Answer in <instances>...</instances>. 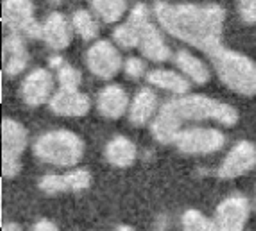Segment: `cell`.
<instances>
[{
  "label": "cell",
  "instance_id": "8992f818",
  "mask_svg": "<svg viewBox=\"0 0 256 231\" xmlns=\"http://www.w3.org/2000/svg\"><path fill=\"white\" fill-rule=\"evenodd\" d=\"M4 24L11 32L24 38H42V26L36 22L34 4L30 0H4Z\"/></svg>",
  "mask_w": 256,
  "mask_h": 231
},
{
  "label": "cell",
  "instance_id": "9c48e42d",
  "mask_svg": "<svg viewBox=\"0 0 256 231\" xmlns=\"http://www.w3.org/2000/svg\"><path fill=\"white\" fill-rule=\"evenodd\" d=\"M249 212H251V206H249L248 197L235 194L224 199L218 204L217 215H215L217 231H244L248 224Z\"/></svg>",
  "mask_w": 256,
  "mask_h": 231
},
{
  "label": "cell",
  "instance_id": "5bb4252c",
  "mask_svg": "<svg viewBox=\"0 0 256 231\" xmlns=\"http://www.w3.org/2000/svg\"><path fill=\"white\" fill-rule=\"evenodd\" d=\"M48 106H50V112L58 116H84L90 112L92 102L88 95L81 94L79 90L61 88L58 94L52 95Z\"/></svg>",
  "mask_w": 256,
  "mask_h": 231
},
{
  "label": "cell",
  "instance_id": "7402d4cb",
  "mask_svg": "<svg viewBox=\"0 0 256 231\" xmlns=\"http://www.w3.org/2000/svg\"><path fill=\"white\" fill-rule=\"evenodd\" d=\"M176 64L178 68L183 72V76H186L188 79L196 84H204L210 81V70L204 63L197 56H194L192 52L188 50H180L176 54Z\"/></svg>",
  "mask_w": 256,
  "mask_h": 231
},
{
  "label": "cell",
  "instance_id": "52a82bcc",
  "mask_svg": "<svg viewBox=\"0 0 256 231\" xmlns=\"http://www.w3.org/2000/svg\"><path fill=\"white\" fill-rule=\"evenodd\" d=\"M2 142H4V178L11 180L20 172V156L27 147V131L16 120L6 118L2 122Z\"/></svg>",
  "mask_w": 256,
  "mask_h": 231
},
{
  "label": "cell",
  "instance_id": "6da1fadb",
  "mask_svg": "<svg viewBox=\"0 0 256 231\" xmlns=\"http://www.w3.org/2000/svg\"><path fill=\"white\" fill-rule=\"evenodd\" d=\"M152 11L160 27L180 42L210 56L222 47L226 11L220 6L156 2Z\"/></svg>",
  "mask_w": 256,
  "mask_h": 231
},
{
  "label": "cell",
  "instance_id": "4dcf8cb0",
  "mask_svg": "<svg viewBox=\"0 0 256 231\" xmlns=\"http://www.w3.org/2000/svg\"><path fill=\"white\" fill-rule=\"evenodd\" d=\"M116 231H134L132 228H129V226H118L116 228Z\"/></svg>",
  "mask_w": 256,
  "mask_h": 231
},
{
  "label": "cell",
  "instance_id": "f546056e",
  "mask_svg": "<svg viewBox=\"0 0 256 231\" xmlns=\"http://www.w3.org/2000/svg\"><path fill=\"white\" fill-rule=\"evenodd\" d=\"M4 231H22V228L18 226V224L11 222V224H6V226H4Z\"/></svg>",
  "mask_w": 256,
  "mask_h": 231
},
{
  "label": "cell",
  "instance_id": "603a6c76",
  "mask_svg": "<svg viewBox=\"0 0 256 231\" xmlns=\"http://www.w3.org/2000/svg\"><path fill=\"white\" fill-rule=\"evenodd\" d=\"M48 64H50V68H54L58 72V81H60L61 88H64V90H79V86H81L82 81V76L79 70L74 68L72 64L66 63L60 56L50 58Z\"/></svg>",
  "mask_w": 256,
  "mask_h": 231
},
{
  "label": "cell",
  "instance_id": "cb8c5ba5",
  "mask_svg": "<svg viewBox=\"0 0 256 231\" xmlns=\"http://www.w3.org/2000/svg\"><path fill=\"white\" fill-rule=\"evenodd\" d=\"M92 8L104 24H116L128 11L126 0H92Z\"/></svg>",
  "mask_w": 256,
  "mask_h": 231
},
{
  "label": "cell",
  "instance_id": "ffe728a7",
  "mask_svg": "<svg viewBox=\"0 0 256 231\" xmlns=\"http://www.w3.org/2000/svg\"><path fill=\"white\" fill-rule=\"evenodd\" d=\"M147 81H149V84L156 86L160 90L170 92L174 95H186L188 90H190V79L186 76L174 72V70H150L147 74Z\"/></svg>",
  "mask_w": 256,
  "mask_h": 231
},
{
  "label": "cell",
  "instance_id": "7a4b0ae2",
  "mask_svg": "<svg viewBox=\"0 0 256 231\" xmlns=\"http://www.w3.org/2000/svg\"><path fill=\"white\" fill-rule=\"evenodd\" d=\"M188 120L194 122H208L214 120L217 124L231 128L238 122V112L226 102L215 100L206 95H180L158 112L154 116L150 131L160 144H174L181 133L183 124Z\"/></svg>",
  "mask_w": 256,
  "mask_h": 231
},
{
  "label": "cell",
  "instance_id": "30bf717a",
  "mask_svg": "<svg viewBox=\"0 0 256 231\" xmlns=\"http://www.w3.org/2000/svg\"><path fill=\"white\" fill-rule=\"evenodd\" d=\"M256 167V147L251 142L242 140L228 152L218 168V176L222 180H235L240 176L248 174Z\"/></svg>",
  "mask_w": 256,
  "mask_h": 231
},
{
  "label": "cell",
  "instance_id": "3957f363",
  "mask_svg": "<svg viewBox=\"0 0 256 231\" xmlns=\"http://www.w3.org/2000/svg\"><path fill=\"white\" fill-rule=\"evenodd\" d=\"M212 63L218 79L231 92L244 97L256 95V63L251 58L220 47L212 54Z\"/></svg>",
  "mask_w": 256,
  "mask_h": 231
},
{
  "label": "cell",
  "instance_id": "83f0119b",
  "mask_svg": "<svg viewBox=\"0 0 256 231\" xmlns=\"http://www.w3.org/2000/svg\"><path fill=\"white\" fill-rule=\"evenodd\" d=\"M238 4L242 20L249 26L256 24V0H238Z\"/></svg>",
  "mask_w": 256,
  "mask_h": 231
},
{
  "label": "cell",
  "instance_id": "4316f807",
  "mask_svg": "<svg viewBox=\"0 0 256 231\" xmlns=\"http://www.w3.org/2000/svg\"><path fill=\"white\" fill-rule=\"evenodd\" d=\"M124 72L129 79H142V77L147 74V66H146V61L142 60V58H128L124 61Z\"/></svg>",
  "mask_w": 256,
  "mask_h": 231
},
{
  "label": "cell",
  "instance_id": "d6986e66",
  "mask_svg": "<svg viewBox=\"0 0 256 231\" xmlns=\"http://www.w3.org/2000/svg\"><path fill=\"white\" fill-rule=\"evenodd\" d=\"M158 110V97L150 88H142L134 98H132L131 106H129V122L136 128L147 126L154 116Z\"/></svg>",
  "mask_w": 256,
  "mask_h": 231
},
{
  "label": "cell",
  "instance_id": "2e32d148",
  "mask_svg": "<svg viewBox=\"0 0 256 231\" xmlns=\"http://www.w3.org/2000/svg\"><path fill=\"white\" fill-rule=\"evenodd\" d=\"M138 48H140V52L147 60L154 61V63H163V61L170 60V48L166 47L162 32L150 22V18L142 26Z\"/></svg>",
  "mask_w": 256,
  "mask_h": 231
},
{
  "label": "cell",
  "instance_id": "ba28073f",
  "mask_svg": "<svg viewBox=\"0 0 256 231\" xmlns=\"http://www.w3.org/2000/svg\"><path fill=\"white\" fill-rule=\"evenodd\" d=\"M86 64L90 72L98 79H113L116 74L122 70L124 63H122V56H120L118 48L108 40H100V42L94 43L88 52H86Z\"/></svg>",
  "mask_w": 256,
  "mask_h": 231
},
{
  "label": "cell",
  "instance_id": "8fae6325",
  "mask_svg": "<svg viewBox=\"0 0 256 231\" xmlns=\"http://www.w3.org/2000/svg\"><path fill=\"white\" fill-rule=\"evenodd\" d=\"M52 90H54L52 74L45 68H36L24 79L20 94L27 106L38 108L50 100Z\"/></svg>",
  "mask_w": 256,
  "mask_h": 231
},
{
  "label": "cell",
  "instance_id": "484cf974",
  "mask_svg": "<svg viewBox=\"0 0 256 231\" xmlns=\"http://www.w3.org/2000/svg\"><path fill=\"white\" fill-rule=\"evenodd\" d=\"M181 222H183V231H217V224L197 210L184 212Z\"/></svg>",
  "mask_w": 256,
  "mask_h": 231
},
{
  "label": "cell",
  "instance_id": "d4e9b609",
  "mask_svg": "<svg viewBox=\"0 0 256 231\" xmlns=\"http://www.w3.org/2000/svg\"><path fill=\"white\" fill-rule=\"evenodd\" d=\"M72 27L77 34L81 36L82 40H86V42L97 38V34H98L97 20H95L94 14H92L90 11H86V9H79V11L74 13Z\"/></svg>",
  "mask_w": 256,
  "mask_h": 231
},
{
  "label": "cell",
  "instance_id": "4fadbf2b",
  "mask_svg": "<svg viewBox=\"0 0 256 231\" xmlns=\"http://www.w3.org/2000/svg\"><path fill=\"white\" fill-rule=\"evenodd\" d=\"M149 20V8L146 4H136L132 8L128 20L113 30V40L122 48H136L140 43L142 26Z\"/></svg>",
  "mask_w": 256,
  "mask_h": 231
},
{
  "label": "cell",
  "instance_id": "f1b7e54d",
  "mask_svg": "<svg viewBox=\"0 0 256 231\" xmlns=\"http://www.w3.org/2000/svg\"><path fill=\"white\" fill-rule=\"evenodd\" d=\"M32 231H60V230H58L56 224H52L50 220H40Z\"/></svg>",
  "mask_w": 256,
  "mask_h": 231
},
{
  "label": "cell",
  "instance_id": "5b68a950",
  "mask_svg": "<svg viewBox=\"0 0 256 231\" xmlns=\"http://www.w3.org/2000/svg\"><path fill=\"white\" fill-rule=\"evenodd\" d=\"M174 144L183 154L197 156V154H212L220 150L226 144V136L218 129L188 128L181 129Z\"/></svg>",
  "mask_w": 256,
  "mask_h": 231
},
{
  "label": "cell",
  "instance_id": "e0dca14e",
  "mask_svg": "<svg viewBox=\"0 0 256 231\" xmlns=\"http://www.w3.org/2000/svg\"><path fill=\"white\" fill-rule=\"evenodd\" d=\"M129 97L126 90L118 84H108L100 90L97 97V110L106 118L116 120L129 110Z\"/></svg>",
  "mask_w": 256,
  "mask_h": 231
},
{
  "label": "cell",
  "instance_id": "7c38bea8",
  "mask_svg": "<svg viewBox=\"0 0 256 231\" xmlns=\"http://www.w3.org/2000/svg\"><path fill=\"white\" fill-rule=\"evenodd\" d=\"M92 184V174L88 170H74L68 174H48L40 180V190L48 196L68 192H82Z\"/></svg>",
  "mask_w": 256,
  "mask_h": 231
},
{
  "label": "cell",
  "instance_id": "44dd1931",
  "mask_svg": "<svg viewBox=\"0 0 256 231\" xmlns=\"http://www.w3.org/2000/svg\"><path fill=\"white\" fill-rule=\"evenodd\" d=\"M106 160L113 167H131L136 160V146L126 136H115L106 147Z\"/></svg>",
  "mask_w": 256,
  "mask_h": 231
},
{
  "label": "cell",
  "instance_id": "9a60e30c",
  "mask_svg": "<svg viewBox=\"0 0 256 231\" xmlns=\"http://www.w3.org/2000/svg\"><path fill=\"white\" fill-rule=\"evenodd\" d=\"M72 24L61 13H50L42 24V40L52 50H64L72 43Z\"/></svg>",
  "mask_w": 256,
  "mask_h": 231
},
{
  "label": "cell",
  "instance_id": "ac0fdd59",
  "mask_svg": "<svg viewBox=\"0 0 256 231\" xmlns=\"http://www.w3.org/2000/svg\"><path fill=\"white\" fill-rule=\"evenodd\" d=\"M29 64V52H27L24 36L11 32L4 42V70L9 77L22 74Z\"/></svg>",
  "mask_w": 256,
  "mask_h": 231
},
{
  "label": "cell",
  "instance_id": "277c9868",
  "mask_svg": "<svg viewBox=\"0 0 256 231\" xmlns=\"http://www.w3.org/2000/svg\"><path fill=\"white\" fill-rule=\"evenodd\" d=\"M34 154L54 167H74L84 154V142L66 129L48 131L34 142Z\"/></svg>",
  "mask_w": 256,
  "mask_h": 231
}]
</instances>
